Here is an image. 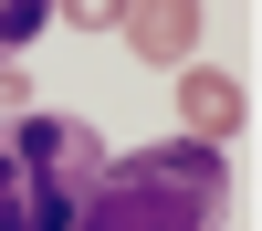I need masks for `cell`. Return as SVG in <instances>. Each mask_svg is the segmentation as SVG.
<instances>
[{
    "mask_svg": "<svg viewBox=\"0 0 262 231\" xmlns=\"http://www.w3.org/2000/svg\"><path fill=\"white\" fill-rule=\"evenodd\" d=\"M74 231H231V168L210 137H168L137 158H105Z\"/></svg>",
    "mask_w": 262,
    "mask_h": 231,
    "instance_id": "cell-1",
    "label": "cell"
},
{
    "mask_svg": "<svg viewBox=\"0 0 262 231\" xmlns=\"http://www.w3.org/2000/svg\"><path fill=\"white\" fill-rule=\"evenodd\" d=\"M105 179V137L84 116H42L21 105L0 126V231H74Z\"/></svg>",
    "mask_w": 262,
    "mask_h": 231,
    "instance_id": "cell-2",
    "label": "cell"
},
{
    "mask_svg": "<svg viewBox=\"0 0 262 231\" xmlns=\"http://www.w3.org/2000/svg\"><path fill=\"white\" fill-rule=\"evenodd\" d=\"M189 32H200V21H189V0H126V42H137L147 63H179Z\"/></svg>",
    "mask_w": 262,
    "mask_h": 231,
    "instance_id": "cell-3",
    "label": "cell"
},
{
    "mask_svg": "<svg viewBox=\"0 0 262 231\" xmlns=\"http://www.w3.org/2000/svg\"><path fill=\"white\" fill-rule=\"evenodd\" d=\"M42 21H53V0H0V63H11L21 42L42 32Z\"/></svg>",
    "mask_w": 262,
    "mask_h": 231,
    "instance_id": "cell-4",
    "label": "cell"
},
{
    "mask_svg": "<svg viewBox=\"0 0 262 231\" xmlns=\"http://www.w3.org/2000/svg\"><path fill=\"white\" fill-rule=\"evenodd\" d=\"M21 105H32V95H21V74H11V63H0V126H11Z\"/></svg>",
    "mask_w": 262,
    "mask_h": 231,
    "instance_id": "cell-5",
    "label": "cell"
},
{
    "mask_svg": "<svg viewBox=\"0 0 262 231\" xmlns=\"http://www.w3.org/2000/svg\"><path fill=\"white\" fill-rule=\"evenodd\" d=\"M74 11H105V0H74Z\"/></svg>",
    "mask_w": 262,
    "mask_h": 231,
    "instance_id": "cell-6",
    "label": "cell"
}]
</instances>
